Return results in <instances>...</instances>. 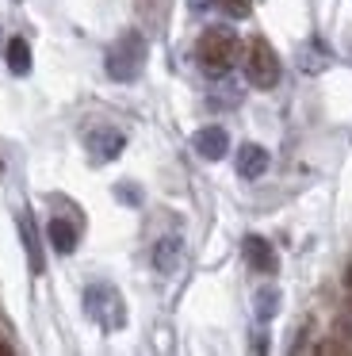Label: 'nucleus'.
<instances>
[{
    "label": "nucleus",
    "instance_id": "nucleus-14",
    "mask_svg": "<svg viewBox=\"0 0 352 356\" xmlns=\"http://www.w3.org/2000/svg\"><path fill=\"white\" fill-rule=\"evenodd\" d=\"M218 8L226 12V16H234V19H245L249 8H253V0H218Z\"/></svg>",
    "mask_w": 352,
    "mask_h": 356
},
{
    "label": "nucleus",
    "instance_id": "nucleus-5",
    "mask_svg": "<svg viewBox=\"0 0 352 356\" xmlns=\"http://www.w3.org/2000/svg\"><path fill=\"white\" fill-rule=\"evenodd\" d=\"M84 149L92 154V161H115L127 149V134L115 131V127H92L84 134Z\"/></svg>",
    "mask_w": 352,
    "mask_h": 356
},
{
    "label": "nucleus",
    "instance_id": "nucleus-16",
    "mask_svg": "<svg viewBox=\"0 0 352 356\" xmlns=\"http://www.w3.org/2000/svg\"><path fill=\"white\" fill-rule=\"evenodd\" d=\"M12 353V345H8V341H0V356H8Z\"/></svg>",
    "mask_w": 352,
    "mask_h": 356
},
{
    "label": "nucleus",
    "instance_id": "nucleus-1",
    "mask_svg": "<svg viewBox=\"0 0 352 356\" xmlns=\"http://www.w3.org/2000/svg\"><path fill=\"white\" fill-rule=\"evenodd\" d=\"M237 50H241V42H237V35L230 27H207L199 35L195 54H199V65H203L207 77H226L237 62Z\"/></svg>",
    "mask_w": 352,
    "mask_h": 356
},
{
    "label": "nucleus",
    "instance_id": "nucleus-13",
    "mask_svg": "<svg viewBox=\"0 0 352 356\" xmlns=\"http://www.w3.org/2000/svg\"><path fill=\"white\" fill-rule=\"evenodd\" d=\"M275 310H280V291H275V287H260V291H257V318H260V322H268Z\"/></svg>",
    "mask_w": 352,
    "mask_h": 356
},
{
    "label": "nucleus",
    "instance_id": "nucleus-7",
    "mask_svg": "<svg viewBox=\"0 0 352 356\" xmlns=\"http://www.w3.org/2000/svg\"><path fill=\"white\" fill-rule=\"evenodd\" d=\"M268 149L257 146V142H245L241 149H237V177L241 180H260L268 172Z\"/></svg>",
    "mask_w": 352,
    "mask_h": 356
},
{
    "label": "nucleus",
    "instance_id": "nucleus-3",
    "mask_svg": "<svg viewBox=\"0 0 352 356\" xmlns=\"http://www.w3.org/2000/svg\"><path fill=\"white\" fill-rule=\"evenodd\" d=\"M84 314L96 325H104V330H119L127 322V302H122V295L111 284H92L84 291Z\"/></svg>",
    "mask_w": 352,
    "mask_h": 356
},
{
    "label": "nucleus",
    "instance_id": "nucleus-15",
    "mask_svg": "<svg viewBox=\"0 0 352 356\" xmlns=\"http://www.w3.org/2000/svg\"><path fill=\"white\" fill-rule=\"evenodd\" d=\"M115 195H119V200H127V203H142V192H138V188H130V184H119V188H115Z\"/></svg>",
    "mask_w": 352,
    "mask_h": 356
},
{
    "label": "nucleus",
    "instance_id": "nucleus-11",
    "mask_svg": "<svg viewBox=\"0 0 352 356\" xmlns=\"http://www.w3.org/2000/svg\"><path fill=\"white\" fill-rule=\"evenodd\" d=\"M19 234H23V245H27V261H31V272L42 276L46 261H42V249H38V230L31 222V215H19Z\"/></svg>",
    "mask_w": 352,
    "mask_h": 356
},
{
    "label": "nucleus",
    "instance_id": "nucleus-4",
    "mask_svg": "<svg viewBox=\"0 0 352 356\" xmlns=\"http://www.w3.org/2000/svg\"><path fill=\"white\" fill-rule=\"evenodd\" d=\"M245 77L257 88H275V81H280V58L264 39H253L245 50Z\"/></svg>",
    "mask_w": 352,
    "mask_h": 356
},
{
    "label": "nucleus",
    "instance_id": "nucleus-10",
    "mask_svg": "<svg viewBox=\"0 0 352 356\" xmlns=\"http://www.w3.org/2000/svg\"><path fill=\"white\" fill-rule=\"evenodd\" d=\"M46 238H50V245L58 249V253H73L77 249V226L69 222V218H50Z\"/></svg>",
    "mask_w": 352,
    "mask_h": 356
},
{
    "label": "nucleus",
    "instance_id": "nucleus-8",
    "mask_svg": "<svg viewBox=\"0 0 352 356\" xmlns=\"http://www.w3.org/2000/svg\"><path fill=\"white\" fill-rule=\"evenodd\" d=\"M241 249H245V261H249V268L260 272V276H272V272L280 268V261H275V249L268 245L264 238H257V234H249Z\"/></svg>",
    "mask_w": 352,
    "mask_h": 356
},
{
    "label": "nucleus",
    "instance_id": "nucleus-12",
    "mask_svg": "<svg viewBox=\"0 0 352 356\" xmlns=\"http://www.w3.org/2000/svg\"><path fill=\"white\" fill-rule=\"evenodd\" d=\"M8 70H12L15 77H27V73H31V47H27V39H12V42H8Z\"/></svg>",
    "mask_w": 352,
    "mask_h": 356
},
{
    "label": "nucleus",
    "instance_id": "nucleus-9",
    "mask_svg": "<svg viewBox=\"0 0 352 356\" xmlns=\"http://www.w3.org/2000/svg\"><path fill=\"white\" fill-rule=\"evenodd\" d=\"M184 261V241L176 238V234H165V238L153 245V268L161 272V276H173L176 268H180Z\"/></svg>",
    "mask_w": 352,
    "mask_h": 356
},
{
    "label": "nucleus",
    "instance_id": "nucleus-6",
    "mask_svg": "<svg viewBox=\"0 0 352 356\" xmlns=\"http://www.w3.org/2000/svg\"><path fill=\"white\" fill-rule=\"evenodd\" d=\"M191 146H195V154L203 157V161H222V157L230 154V134H226V127H218V123L199 127Z\"/></svg>",
    "mask_w": 352,
    "mask_h": 356
},
{
    "label": "nucleus",
    "instance_id": "nucleus-2",
    "mask_svg": "<svg viewBox=\"0 0 352 356\" xmlns=\"http://www.w3.org/2000/svg\"><path fill=\"white\" fill-rule=\"evenodd\" d=\"M142 65H145V39L138 31H122L119 39L111 42L107 58H104L107 77L119 81V85H127V81H134L138 73H142Z\"/></svg>",
    "mask_w": 352,
    "mask_h": 356
},
{
    "label": "nucleus",
    "instance_id": "nucleus-17",
    "mask_svg": "<svg viewBox=\"0 0 352 356\" xmlns=\"http://www.w3.org/2000/svg\"><path fill=\"white\" fill-rule=\"evenodd\" d=\"M191 8H199V12H203V8H207V0H191Z\"/></svg>",
    "mask_w": 352,
    "mask_h": 356
}]
</instances>
